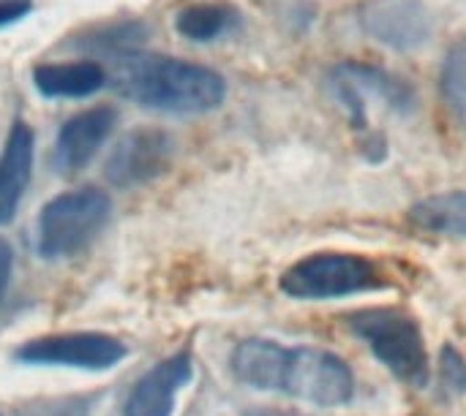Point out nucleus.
<instances>
[{"instance_id":"dca6fc26","label":"nucleus","mask_w":466,"mask_h":416,"mask_svg":"<svg viewBox=\"0 0 466 416\" xmlns=\"http://www.w3.org/2000/svg\"><path fill=\"white\" fill-rule=\"evenodd\" d=\"M410 221L423 232L466 237V188L415 202L410 207Z\"/></svg>"},{"instance_id":"20e7f679","label":"nucleus","mask_w":466,"mask_h":416,"mask_svg":"<svg viewBox=\"0 0 466 416\" xmlns=\"http://www.w3.org/2000/svg\"><path fill=\"white\" fill-rule=\"evenodd\" d=\"M112 199L96 185L66 191L49 199L38 215V253L44 259H68L82 253L106 226Z\"/></svg>"},{"instance_id":"4468645a","label":"nucleus","mask_w":466,"mask_h":416,"mask_svg":"<svg viewBox=\"0 0 466 416\" xmlns=\"http://www.w3.org/2000/svg\"><path fill=\"white\" fill-rule=\"evenodd\" d=\"M147 25L142 19L126 16V19H112V22H101L87 27L82 35H74L68 41V46L87 52L93 57H106L115 60L126 52H137L145 38H147Z\"/></svg>"},{"instance_id":"412c9836","label":"nucleus","mask_w":466,"mask_h":416,"mask_svg":"<svg viewBox=\"0 0 466 416\" xmlns=\"http://www.w3.org/2000/svg\"><path fill=\"white\" fill-rule=\"evenodd\" d=\"M243 416H309V414H300V411H287V409H265V406H259V409H251V411H246Z\"/></svg>"},{"instance_id":"f8f14e48","label":"nucleus","mask_w":466,"mask_h":416,"mask_svg":"<svg viewBox=\"0 0 466 416\" xmlns=\"http://www.w3.org/2000/svg\"><path fill=\"white\" fill-rule=\"evenodd\" d=\"M33 153H35L33 128L25 120H16L11 125L5 147L0 153V226H5L14 218V213L30 185Z\"/></svg>"},{"instance_id":"f03ea898","label":"nucleus","mask_w":466,"mask_h":416,"mask_svg":"<svg viewBox=\"0 0 466 416\" xmlns=\"http://www.w3.org/2000/svg\"><path fill=\"white\" fill-rule=\"evenodd\" d=\"M109 87L137 106L167 114H202L221 106L227 82L218 71L156 52H126L112 60Z\"/></svg>"},{"instance_id":"aec40b11","label":"nucleus","mask_w":466,"mask_h":416,"mask_svg":"<svg viewBox=\"0 0 466 416\" xmlns=\"http://www.w3.org/2000/svg\"><path fill=\"white\" fill-rule=\"evenodd\" d=\"M11 270H14V251L11 245L0 237V302L5 297V289L11 283Z\"/></svg>"},{"instance_id":"f3484780","label":"nucleus","mask_w":466,"mask_h":416,"mask_svg":"<svg viewBox=\"0 0 466 416\" xmlns=\"http://www.w3.org/2000/svg\"><path fill=\"white\" fill-rule=\"evenodd\" d=\"M440 93L453 120L466 128V38H459L445 54L442 74H440Z\"/></svg>"},{"instance_id":"0eeeda50","label":"nucleus","mask_w":466,"mask_h":416,"mask_svg":"<svg viewBox=\"0 0 466 416\" xmlns=\"http://www.w3.org/2000/svg\"><path fill=\"white\" fill-rule=\"evenodd\" d=\"M128 349L104 332H60L27 341L14 352L16 362L25 365H63L76 371H109L126 360Z\"/></svg>"},{"instance_id":"a211bd4d","label":"nucleus","mask_w":466,"mask_h":416,"mask_svg":"<svg viewBox=\"0 0 466 416\" xmlns=\"http://www.w3.org/2000/svg\"><path fill=\"white\" fill-rule=\"evenodd\" d=\"M442 381L456 395L466 390V362L453 346H445L442 349Z\"/></svg>"},{"instance_id":"9d476101","label":"nucleus","mask_w":466,"mask_h":416,"mask_svg":"<svg viewBox=\"0 0 466 416\" xmlns=\"http://www.w3.org/2000/svg\"><path fill=\"white\" fill-rule=\"evenodd\" d=\"M115 123H117V112L112 106H90L68 117L60 125L55 136V147H52L55 172L60 174L82 172L104 147V142L115 131Z\"/></svg>"},{"instance_id":"7ed1b4c3","label":"nucleus","mask_w":466,"mask_h":416,"mask_svg":"<svg viewBox=\"0 0 466 416\" xmlns=\"http://www.w3.org/2000/svg\"><path fill=\"white\" fill-rule=\"evenodd\" d=\"M347 324L399 381L415 390L429 384L423 330L410 313L399 308H366L352 313Z\"/></svg>"},{"instance_id":"6ab92c4d","label":"nucleus","mask_w":466,"mask_h":416,"mask_svg":"<svg viewBox=\"0 0 466 416\" xmlns=\"http://www.w3.org/2000/svg\"><path fill=\"white\" fill-rule=\"evenodd\" d=\"M33 0H0V27H11L22 22L33 11Z\"/></svg>"},{"instance_id":"ddd939ff","label":"nucleus","mask_w":466,"mask_h":416,"mask_svg":"<svg viewBox=\"0 0 466 416\" xmlns=\"http://www.w3.org/2000/svg\"><path fill=\"white\" fill-rule=\"evenodd\" d=\"M33 84L44 98H90L109 84V74L98 60L38 63L33 65Z\"/></svg>"},{"instance_id":"1a4fd4ad","label":"nucleus","mask_w":466,"mask_h":416,"mask_svg":"<svg viewBox=\"0 0 466 416\" xmlns=\"http://www.w3.org/2000/svg\"><path fill=\"white\" fill-rule=\"evenodd\" d=\"M363 30L399 52L426 44L434 33V19L420 0H374L360 11Z\"/></svg>"},{"instance_id":"39448f33","label":"nucleus","mask_w":466,"mask_h":416,"mask_svg":"<svg viewBox=\"0 0 466 416\" xmlns=\"http://www.w3.org/2000/svg\"><path fill=\"white\" fill-rule=\"evenodd\" d=\"M281 292L292 300H336L385 286L380 270L355 253H314L292 264L281 281Z\"/></svg>"},{"instance_id":"f257e3e1","label":"nucleus","mask_w":466,"mask_h":416,"mask_svg":"<svg viewBox=\"0 0 466 416\" xmlns=\"http://www.w3.org/2000/svg\"><path fill=\"white\" fill-rule=\"evenodd\" d=\"M229 365L240 384L284 392L311 406L336 409L355 395L350 365L325 349H287L268 338H248L235 346Z\"/></svg>"},{"instance_id":"2eb2a0df","label":"nucleus","mask_w":466,"mask_h":416,"mask_svg":"<svg viewBox=\"0 0 466 416\" xmlns=\"http://www.w3.org/2000/svg\"><path fill=\"white\" fill-rule=\"evenodd\" d=\"M238 27H240V11L229 3H194L177 11L175 16V30L194 44L216 41Z\"/></svg>"},{"instance_id":"9b49d317","label":"nucleus","mask_w":466,"mask_h":416,"mask_svg":"<svg viewBox=\"0 0 466 416\" xmlns=\"http://www.w3.org/2000/svg\"><path fill=\"white\" fill-rule=\"evenodd\" d=\"M194 362L186 352L161 360L131 390L123 416H172L180 390L191 381Z\"/></svg>"},{"instance_id":"423d86ee","label":"nucleus","mask_w":466,"mask_h":416,"mask_svg":"<svg viewBox=\"0 0 466 416\" xmlns=\"http://www.w3.org/2000/svg\"><path fill=\"white\" fill-rule=\"evenodd\" d=\"M328 87L333 93V98L347 109L350 120L355 128H366L369 125V106L371 101H382L388 109L407 114L415 109V93L412 87L393 76L385 68L369 65V63H339L330 68L328 76Z\"/></svg>"},{"instance_id":"6e6552de","label":"nucleus","mask_w":466,"mask_h":416,"mask_svg":"<svg viewBox=\"0 0 466 416\" xmlns=\"http://www.w3.org/2000/svg\"><path fill=\"white\" fill-rule=\"evenodd\" d=\"M175 142L156 128H134L126 134L106 161V180L115 188H139L167 172Z\"/></svg>"}]
</instances>
